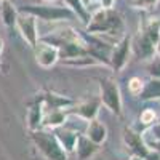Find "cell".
<instances>
[{"label":"cell","instance_id":"1","mask_svg":"<svg viewBox=\"0 0 160 160\" xmlns=\"http://www.w3.org/2000/svg\"><path fill=\"white\" fill-rule=\"evenodd\" d=\"M125 29L123 19L117 11L112 8H99L96 13L90 16V22L87 24V32L88 34H108L115 35L122 34Z\"/></svg>","mask_w":160,"mask_h":160},{"label":"cell","instance_id":"2","mask_svg":"<svg viewBox=\"0 0 160 160\" xmlns=\"http://www.w3.org/2000/svg\"><path fill=\"white\" fill-rule=\"evenodd\" d=\"M31 139L47 160H69L68 152L62 149V146L59 144L55 133H48L38 128L31 131Z\"/></svg>","mask_w":160,"mask_h":160},{"label":"cell","instance_id":"3","mask_svg":"<svg viewBox=\"0 0 160 160\" xmlns=\"http://www.w3.org/2000/svg\"><path fill=\"white\" fill-rule=\"evenodd\" d=\"M19 11H26L34 15L37 19L43 21H64V19H72L75 15L69 7H53V5H26L19 8Z\"/></svg>","mask_w":160,"mask_h":160},{"label":"cell","instance_id":"4","mask_svg":"<svg viewBox=\"0 0 160 160\" xmlns=\"http://www.w3.org/2000/svg\"><path fill=\"white\" fill-rule=\"evenodd\" d=\"M99 90H101V104H104L112 114L122 115V96H120L118 85L112 78H101L99 80Z\"/></svg>","mask_w":160,"mask_h":160},{"label":"cell","instance_id":"5","mask_svg":"<svg viewBox=\"0 0 160 160\" xmlns=\"http://www.w3.org/2000/svg\"><path fill=\"white\" fill-rule=\"evenodd\" d=\"M15 28L19 31L21 37L24 38V42L31 48L37 47L40 37H38V29H37V18L34 15L26 13V11H19Z\"/></svg>","mask_w":160,"mask_h":160},{"label":"cell","instance_id":"6","mask_svg":"<svg viewBox=\"0 0 160 160\" xmlns=\"http://www.w3.org/2000/svg\"><path fill=\"white\" fill-rule=\"evenodd\" d=\"M130 48H131V38L128 35L120 37V40H117L114 43L111 50V56H109V64L114 68L115 72L122 71L125 68V64L128 61V55H130Z\"/></svg>","mask_w":160,"mask_h":160},{"label":"cell","instance_id":"7","mask_svg":"<svg viewBox=\"0 0 160 160\" xmlns=\"http://www.w3.org/2000/svg\"><path fill=\"white\" fill-rule=\"evenodd\" d=\"M34 50H35V61L40 68L48 69L59 61V50H58V47L51 45V43L40 42L38 40V43Z\"/></svg>","mask_w":160,"mask_h":160},{"label":"cell","instance_id":"8","mask_svg":"<svg viewBox=\"0 0 160 160\" xmlns=\"http://www.w3.org/2000/svg\"><path fill=\"white\" fill-rule=\"evenodd\" d=\"M123 142L127 146V149L131 152V155H138V157H146V154L149 152V146L144 141L142 135L131 128L123 130Z\"/></svg>","mask_w":160,"mask_h":160},{"label":"cell","instance_id":"9","mask_svg":"<svg viewBox=\"0 0 160 160\" xmlns=\"http://www.w3.org/2000/svg\"><path fill=\"white\" fill-rule=\"evenodd\" d=\"M133 48H135L138 58H141V59H152L154 55H155V51H157V43H154L152 40L139 29V34L136 35L135 42H133Z\"/></svg>","mask_w":160,"mask_h":160},{"label":"cell","instance_id":"10","mask_svg":"<svg viewBox=\"0 0 160 160\" xmlns=\"http://www.w3.org/2000/svg\"><path fill=\"white\" fill-rule=\"evenodd\" d=\"M99 106H101V99L99 98H93V99H88V101H83V102L77 104L74 108V111H66V112L68 114H75L80 118H83V120H93V118H96V115H98Z\"/></svg>","mask_w":160,"mask_h":160},{"label":"cell","instance_id":"11","mask_svg":"<svg viewBox=\"0 0 160 160\" xmlns=\"http://www.w3.org/2000/svg\"><path fill=\"white\" fill-rule=\"evenodd\" d=\"M99 151V144L93 142L85 133L83 135H80L78 133V138H77V142H75V151L77 152V157L78 160H88L95 155L96 152Z\"/></svg>","mask_w":160,"mask_h":160},{"label":"cell","instance_id":"12","mask_svg":"<svg viewBox=\"0 0 160 160\" xmlns=\"http://www.w3.org/2000/svg\"><path fill=\"white\" fill-rule=\"evenodd\" d=\"M43 108L45 104L42 101V98H35L34 102L31 104V108L28 111V127L31 131L34 130H38L42 127V122H43Z\"/></svg>","mask_w":160,"mask_h":160},{"label":"cell","instance_id":"13","mask_svg":"<svg viewBox=\"0 0 160 160\" xmlns=\"http://www.w3.org/2000/svg\"><path fill=\"white\" fill-rule=\"evenodd\" d=\"M85 135L96 144H102L106 139H108V128L102 122H99L98 118H93V120H88V125H87V130H85Z\"/></svg>","mask_w":160,"mask_h":160},{"label":"cell","instance_id":"14","mask_svg":"<svg viewBox=\"0 0 160 160\" xmlns=\"http://www.w3.org/2000/svg\"><path fill=\"white\" fill-rule=\"evenodd\" d=\"M19 10L13 5L11 0H0V19L7 28H15Z\"/></svg>","mask_w":160,"mask_h":160},{"label":"cell","instance_id":"15","mask_svg":"<svg viewBox=\"0 0 160 160\" xmlns=\"http://www.w3.org/2000/svg\"><path fill=\"white\" fill-rule=\"evenodd\" d=\"M55 136L58 138L59 144L62 146V149L68 152V154H71V152L75 151V142H77V138H78V133L77 131L58 127L56 131H55Z\"/></svg>","mask_w":160,"mask_h":160},{"label":"cell","instance_id":"16","mask_svg":"<svg viewBox=\"0 0 160 160\" xmlns=\"http://www.w3.org/2000/svg\"><path fill=\"white\" fill-rule=\"evenodd\" d=\"M141 101H152L160 99V78L151 77L148 82H144V87L139 93Z\"/></svg>","mask_w":160,"mask_h":160},{"label":"cell","instance_id":"17","mask_svg":"<svg viewBox=\"0 0 160 160\" xmlns=\"http://www.w3.org/2000/svg\"><path fill=\"white\" fill-rule=\"evenodd\" d=\"M40 98H42L45 108H51V109H66L68 106L74 104L72 99L56 95V93H45V95H40Z\"/></svg>","mask_w":160,"mask_h":160},{"label":"cell","instance_id":"18","mask_svg":"<svg viewBox=\"0 0 160 160\" xmlns=\"http://www.w3.org/2000/svg\"><path fill=\"white\" fill-rule=\"evenodd\" d=\"M66 117H68L66 109H51V112L48 115H43L42 127H45V128H58V127H62L64 122H66Z\"/></svg>","mask_w":160,"mask_h":160},{"label":"cell","instance_id":"19","mask_svg":"<svg viewBox=\"0 0 160 160\" xmlns=\"http://www.w3.org/2000/svg\"><path fill=\"white\" fill-rule=\"evenodd\" d=\"M141 31L148 35L154 43H158L160 40V18L158 16H152L144 21V24L141 26Z\"/></svg>","mask_w":160,"mask_h":160},{"label":"cell","instance_id":"20","mask_svg":"<svg viewBox=\"0 0 160 160\" xmlns=\"http://www.w3.org/2000/svg\"><path fill=\"white\" fill-rule=\"evenodd\" d=\"M62 2L74 11V15L82 21L85 26L90 22V13L87 11V7L83 5L82 0H62Z\"/></svg>","mask_w":160,"mask_h":160},{"label":"cell","instance_id":"21","mask_svg":"<svg viewBox=\"0 0 160 160\" xmlns=\"http://www.w3.org/2000/svg\"><path fill=\"white\" fill-rule=\"evenodd\" d=\"M144 87V82L139 77H131L130 82H128V91L131 93L133 96H139V93Z\"/></svg>","mask_w":160,"mask_h":160},{"label":"cell","instance_id":"22","mask_svg":"<svg viewBox=\"0 0 160 160\" xmlns=\"http://www.w3.org/2000/svg\"><path fill=\"white\" fill-rule=\"evenodd\" d=\"M139 120H141V123H144V125H154V120H155V112H154L152 109H144V111L141 112Z\"/></svg>","mask_w":160,"mask_h":160},{"label":"cell","instance_id":"23","mask_svg":"<svg viewBox=\"0 0 160 160\" xmlns=\"http://www.w3.org/2000/svg\"><path fill=\"white\" fill-rule=\"evenodd\" d=\"M149 74H151V77L160 78V56L152 58V61L149 64Z\"/></svg>","mask_w":160,"mask_h":160},{"label":"cell","instance_id":"24","mask_svg":"<svg viewBox=\"0 0 160 160\" xmlns=\"http://www.w3.org/2000/svg\"><path fill=\"white\" fill-rule=\"evenodd\" d=\"M135 2V5L136 7H142V8H151V7H154L158 0H133Z\"/></svg>","mask_w":160,"mask_h":160},{"label":"cell","instance_id":"25","mask_svg":"<svg viewBox=\"0 0 160 160\" xmlns=\"http://www.w3.org/2000/svg\"><path fill=\"white\" fill-rule=\"evenodd\" d=\"M144 160H160V154L157 151H154V149H149V152L146 154Z\"/></svg>","mask_w":160,"mask_h":160},{"label":"cell","instance_id":"26","mask_svg":"<svg viewBox=\"0 0 160 160\" xmlns=\"http://www.w3.org/2000/svg\"><path fill=\"white\" fill-rule=\"evenodd\" d=\"M151 133H152L154 139L160 141V123H154V125H152V128H151Z\"/></svg>","mask_w":160,"mask_h":160},{"label":"cell","instance_id":"27","mask_svg":"<svg viewBox=\"0 0 160 160\" xmlns=\"http://www.w3.org/2000/svg\"><path fill=\"white\" fill-rule=\"evenodd\" d=\"M99 2H101V7L102 8H112L115 0H99Z\"/></svg>","mask_w":160,"mask_h":160},{"label":"cell","instance_id":"28","mask_svg":"<svg viewBox=\"0 0 160 160\" xmlns=\"http://www.w3.org/2000/svg\"><path fill=\"white\" fill-rule=\"evenodd\" d=\"M148 146H149V149H154V151H157V152L160 154V141L155 139L152 144H148Z\"/></svg>","mask_w":160,"mask_h":160},{"label":"cell","instance_id":"29","mask_svg":"<svg viewBox=\"0 0 160 160\" xmlns=\"http://www.w3.org/2000/svg\"><path fill=\"white\" fill-rule=\"evenodd\" d=\"M2 51H3V40L0 38V55H2Z\"/></svg>","mask_w":160,"mask_h":160},{"label":"cell","instance_id":"30","mask_svg":"<svg viewBox=\"0 0 160 160\" xmlns=\"http://www.w3.org/2000/svg\"><path fill=\"white\" fill-rule=\"evenodd\" d=\"M157 50H158V53H160V40H158V43H157Z\"/></svg>","mask_w":160,"mask_h":160},{"label":"cell","instance_id":"31","mask_svg":"<svg viewBox=\"0 0 160 160\" xmlns=\"http://www.w3.org/2000/svg\"><path fill=\"white\" fill-rule=\"evenodd\" d=\"M91 2H99V0H91Z\"/></svg>","mask_w":160,"mask_h":160},{"label":"cell","instance_id":"32","mask_svg":"<svg viewBox=\"0 0 160 160\" xmlns=\"http://www.w3.org/2000/svg\"><path fill=\"white\" fill-rule=\"evenodd\" d=\"M0 69H2V62H0Z\"/></svg>","mask_w":160,"mask_h":160},{"label":"cell","instance_id":"33","mask_svg":"<svg viewBox=\"0 0 160 160\" xmlns=\"http://www.w3.org/2000/svg\"><path fill=\"white\" fill-rule=\"evenodd\" d=\"M48 2H51V0H48Z\"/></svg>","mask_w":160,"mask_h":160}]
</instances>
